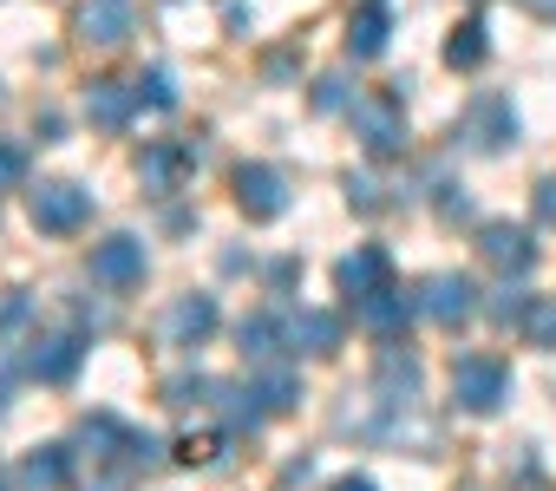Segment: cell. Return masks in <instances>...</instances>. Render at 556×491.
<instances>
[{"label": "cell", "instance_id": "23", "mask_svg": "<svg viewBox=\"0 0 556 491\" xmlns=\"http://www.w3.org/2000/svg\"><path fill=\"white\" fill-rule=\"evenodd\" d=\"M484 53H491V40H484V21H465V27L445 40V66H458V73L484 66Z\"/></svg>", "mask_w": 556, "mask_h": 491}, {"label": "cell", "instance_id": "6", "mask_svg": "<svg viewBox=\"0 0 556 491\" xmlns=\"http://www.w3.org/2000/svg\"><path fill=\"white\" fill-rule=\"evenodd\" d=\"M419 309H426L439 328H458V322L478 315V282H471V276H432V282L419 289Z\"/></svg>", "mask_w": 556, "mask_h": 491}, {"label": "cell", "instance_id": "25", "mask_svg": "<svg viewBox=\"0 0 556 491\" xmlns=\"http://www.w3.org/2000/svg\"><path fill=\"white\" fill-rule=\"evenodd\" d=\"M138 99H144V105H157V112H170V105H177L170 73H164V66H157V73H144V79H138Z\"/></svg>", "mask_w": 556, "mask_h": 491}, {"label": "cell", "instance_id": "21", "mask_svg": "<svg viewBox=\"0 0 556 491\" xmlns=\"http://www.w3.org/2000/svg\"><path fill=\"white\" fill-rule=\"evenodd\" d=\"M249 393H255L262 419H268V413H289V406L302 400V393H295V374H289V367H268V374H255V380H249Z\"/></svg>", "mask_w": 556, "mask_h": 491}, {"label": "cell", "instance_id": "9", "mask_svg": "<svg viewBox=\"0 0 556 491\" xmlns=\"http://www.w3.org/2000/svg\"><path fill=\"white\" fill-rule=\"evenodd\" d=\"M334 282H341V295H354V302H361V295H374V289H387V282H393V256L380 250V242H361L354 256H341V263H334Z\"/></svg>", "mask_w": 556, "mask_h": 491}, {"label": "cell", "instance_id": "33", "mask_svg": "<svg viewBox=\"0 0 556 491\" xmlns=\"http://www.w3.org/2000/svg\"><path fill=\"white\" fill-rule=\"evenodd\" d=\"M328 491H380V484H374V478H361V471H348V478H334Z\"/></svg>", "mask_w": 556, "mask_h": 491}, {"label": "cell", "instance_id": "3", "mask_svg": "<svg viewBox=\"0 0 556 491\" xmlns=\"http://www.w3.org/2000/svg\"><path fill=\"white\" fill-rule=\"evenodd\" d=\"M92 282H105V289H138V282H144V236L118 229V236L92 242Z\"/></svg>", "mask_w": 556, "mask_h": 491}, {"label": "cell", "instance_id": "2", "mask_svg": "<svg viewBox=\"0 0 556 491\" xmlns=\"http://www.w3.org/2000/svg\"><path fill=\"white\" fill-rule=\"evenodd\" d=\"M27 216H34V229H47V236H73V229L92 216V190H79V184H66V177H47V184L27 190Z\"/></svg>", "mask_w": 556, "mask_h": 491}, {"label": "cell", "instance_id": "20", "mask_svg": "<svg viewBox=\"0 0 556 491\" xmlns=\"http://www.w3.org/2000/svg\"><path fill=\"white\" fill-rule=\"evenodd\" d=\"M236 341H242V361L268 367L275 354H282V322H268V315H249V322L236 328Z\"/></svg>", "mask_w": 556, "mask_h": 491}, {"label": "cell", "instance_id": "10", "mask_svg": "<svg viewBox=\"0 0 556 491\" xmlns=\"http://www.w3.org/2000/svg\"><path fill=\"white\" fill-rule=\"evenodd\" d=\"M413 309H419V295H406V289H393V282H387V289H374V295H361V302H354V322H361L367 335H380V341H387V335H400V328L413 322Z\"/></svg>", "mask_w": 556, "mask_h": 491}, {"label": "cell", "instance_id": "30", "mask_svg": "<svg viewBox=\"0 0 556 491\" xmlns=\"http://www.w3.org/2000/svg\"><path fill=\"white\" fill-rule=\"evenodd\" d=\"M348 203L354 210H380V184L374 177H348Z\"/></svg>", "mask_w": 556, "mask_h": 491}, {"label": "cell", "instance_id": "29", "mask_svg": "<svg viewBox=\"0 0 556 491\" xmlns=\"http://www.w3.org/2000/svg\"><path fill=\"white\" fill-rule=\"evenodd\" d=\"M315 105H321V112H341V105H348V79H341V73L315 79Z\"/></svg>", "mask_w": 556, "mask_h": 491}, {"label": "cell", "instance_id": "28", "mask_svg": "<svg viewBox=\"0 0 556 491\" xmlns=\"http://www.w3.org/2000/svg\"><path fill=\"white\" fill-rule=\"evenodd\" d=\"M27 177V151L21 144H0V190H14Z\"/></svg>", "mask_w": 556, "mask_h": 491}, {"label": "cell", "instance_id": "35", "mask_svg": "<svg viewBox=\"0 0 556 491\" xmlns=\"http://www.w3.org/2000/svg\"><path fill=\"white\" fill-rule=\"evenodd\" d=\"M86 491H131V484H125V478H92Z\"/></svg>", "mask_w": 556, "mask_h": 491}, {"label": "cell", "instance_id": "5", "mask_svg": "<svg viewBox=\"0 0 556 491\" xmlns=\"http://www.w3.org/2000/svg\"><path fill=\"white\" fill-rule=\"evenodd\" d=\"M236 203H242L249 223H275V216L289 210L282 171H275V164H242V171H236Z\"/></svg>", "mask_w": 556, "mask_h": 491}, {"label": "cell", "instance_id": "18", "mask_svg": "<svg viewBox=\"0 0 556 491\" xmlns=\"http://www.w3.org/2000/svg\"><path fill=\"white\" fill-rule=\"evenodd\" d=\"M66 471H73V452H66V445H40V452H27L21 484H27V491H60Z\"/></svg>", "mask_w": 556, "mask_h": 491}, {"label": "cell", "instance_id": "16", "mask_svg": "<svg viewBox=\"0 0 556 491\" xmlns=\"http://www.w3.org/2000/svg\"><path fill=\"white\" fill-rule=\"evenodd\" d=\"M387 40H393V14L380 8V0H367V8L348 21V53H354V60H380Z\"/></svg>", "mask_w": 556, "mask_h": 491}, {"label": "cell", "instance_id": "24", "mask_svg": "<svg viewBox=\"0 0 556 491\" xmlns=\"http://www.w3.org/2000/svg\"><path fill=\"white\" fill-rule=\"evenodd\" d=\"M523 335H530V348H556V295L530 302V315H523Z\"/></svg>", "mask_w": 556, "mask_h": 491}, {"label": "cell", "instance_id": "1", "mask_svg": "<svg viewBox=\"0 0 556 491\" xmlns=\"http://www.w3.org/2000/svg\"><path fill=\"white\" fill-rule=\"evenodd\" d=\"M452 400L465 413H497L510 400V367L491 361V354H458L452 361Z\"/></svg>", "mask_w": 556, "mask_h": 491}, {"label": "cell", "instance_id": "17", "mask_svg": "<svg viewBox=\"0 0 556 491\" xmlns=\"http://www.w3.org/2000/svg\"><path fill=\"white\" fill-rule=\"evenodd\" d=\"M184 164H190V151H177V144H144L138 177H144V190H177V184H184Z\"/></svg>", "mask_w": 556, "mask_h": 491}, {"label": "cell", "instance_id": "26", "mask_svg": "<svg viewBox=\"0 0 556 491\" xmlns=\"http://www.w3.org/2000/svg\"><path fill=\"white\" fill-rule=\"evenodd\" d=\"M523 315H530V295H523V289H504V295L491 302V322H504V328H510V322L523 328Z\"/></svg>", "mask_w": 556, "mask_h": 491}, {"label": "cell", "instance_id": "27", "mask_svg": "<svg viewBox=\"0 0 556 491\" xmlns=\"http://www.w3.org/2000/svg\"><path fill=\"white\" fill-rule=\"evenodd\" d=\"M164 393H170V406H190L197 393H216V380H203V374H177Z\"/></svg>", "mask_w": 556, "mask_h": 491}, {"label": "cell", "instance_id": "12", "mask_svg": "<svg viewBox=\"0 0 556 491\" xmlns=\"http://www.w3.org/2000/svg\"><path fill=\"white\" fill-rule=\"evenodd\" d=\"M79 354H86V341H79V335H40V341H34V354H27V374H34V380H47V387H60V380H73V374H79Z\"/></svg>", "mask_w": 556, "mask_h": 491}, {"label": "cell", "instance_id": "32", "mask_svg": "<svg viewBox=\"0 0 556 491\" xmlns=\"http://www.w3.org/2000/svg\"><path fill=\"white\" fill-rule=\"evenodd\" d=\"M216 445H223V439H197V432H190V439H184V458H190V465H197V458H216Z\"/></svg>", "mask_w": 556, "mask_h": 491}, {"label": "cell", "instance_id": "11", "mask_svg": "<svg viewBox=\"0 0 556 491\" xmlns=\"http://www.w3.org/2000/svg\"><path fill=\"white\" fill-rule=\"evenodd\" d=\"M138 105H144V99H138V86H125V79H92V86H86V118H92L99 131H125Z\"/></svg>", "mask_w": 556, "mask_h": 491}, {"label": "cell", "instance_id": "4", "mask_svg": "<svg viewBox=\"0 0 556 491\" xmlns=\"http://www.w3.org/2000/svg\"><path fill=\"white\" fill-rule=\"evenodd\" d=\"M354 131L374 158H400L406 151V112L400 99H354Z\"/></svg>", "mask_w": 556, "mask_h": 491}, {"label": "cell", "instance_id": "31", "mask_svg": "<svg viewBox=\"0 0 556 491\" xmlns=\"http://www.w3.org/2000/svg\"><path fill=\"white\" fill-rule=\"evenodd\" d=\"M536 216L556 229V177H543V184H536Z\"/></svg>", "mask_w": 556, "mask_h": 491}, {"label": "cell", "instance_id": "22", "mask_svg": "<svg viewBox=\"0 0 556 491\" xmlns=\"http://www.w3.org/2000/svg\"><path fill=\"white\" fill-rule=\"evenodd\" d=\"M79 445H92V458H125V452H131V432H125L112 413H92V419L79 426Z\"/></svg>", "mask_w": 556, "mask_h": 491}, {"label": "cell", "instance_id": "34", "mask_svg": "<svg viewBox=\"0 0 556 491\" xmlns=\"http://www.w3.org/2000/svg\"><path fill=\"white\" fill-rule=\"evenodd\" d=\"M523 8H530L536 21H549V27H556V0H523Z\"/></svg>", "mask_w": 556, "mask_h": 491}, {"label": "cell", "instance_id": "36", "mask_svg": "<svg viewBox=\"0 0 556 491\" xmlns=\"http://www.w3.org/2000/svg\"><path fill=\"white\" fill-rule=\"evenodd\" d=\"M0 491H8V478H0Z\"/></svg>", "mask_w": 556, "mask_h": 491}, {"label": "cell", "instance_id": "13", "mask_svg": "<svg viewBox=\"0 0 556 491\" xmlns=\"http://www.w3.org/2000/svg\"><path fill=\"white\" fill-rule=\"evenodd\" d=\"M79 34L92 47H125L131 40V0H86V8H79Z\"/></svg>", "mask_w": 556, "mask_h": 491}, {"label": "cell", "instance_id": "7", "mask_svg": "<svg viewBox=\"0 0 556 491\" xmlns=\"http://www.w3.org/2000/svg\"><path fill=\"white\" fill-rule=\"evenodd\" d=\"M216 295H177L170 302V315H164V341L170 348H203L210 335H216Z\"/></svg>", "mask_w": 556, "mask_h": 491}, {"label": "cell", "instance_id": "8", "mask_svg": "<svg viewBox=\"0 0 556 491\" xmlns=\"http://www.w3.org/2000/svg\"><path fill=\"white\" fill-rule=\"evenodd\" d=\"M478 256L497 263L504 276H523V269L536 263V242H530V229H517V223H484V229H478Z\"/></svg>", "mask_w": 556, "mask_h": 491}, {"label": "cell", "instance_id": "15", "mask_svg": "<svg viewBox=\"0 0 556 491\" xmlns=\"http://www.w3.org/2000/svg\"><path fill=\"white\" fill-rule=\"evenodd\" d=\"M282 335H289L295 354H334V348H341V322H334L328 309H302V315H289Z\"/></svg>", "mask_w": 556, "mask_h": 491}, {"label": "cell", "instance_id": "14", "mask_svg": "<svg viewBox=\"0 0 556 491\" xmlns=\"http://www.w3.org/2000/svg\"><path fill=\"white\" fill-rule=\"evenodd\" d=\"M465 125H471V144H478V151H504V144L517 138V112H510V99H497V92H484Z\"/></svg>", "mask_w": 556, "mask_h": 491}, {"label": "cell", "instance_id": "19", "mask_svg": "<svg viewBox=\"0 0 556 491\" xmlns=\"http://www.w3.org/2000/svg\"><path fill=\"white\" fill-rule=\"evenodd\" d=\"M380 393H387V406H406L419 393V361L400 354V348H387L380 354Z\"/></svg>", "mask_w": 556, "mask_h": 491}]
</instances>
